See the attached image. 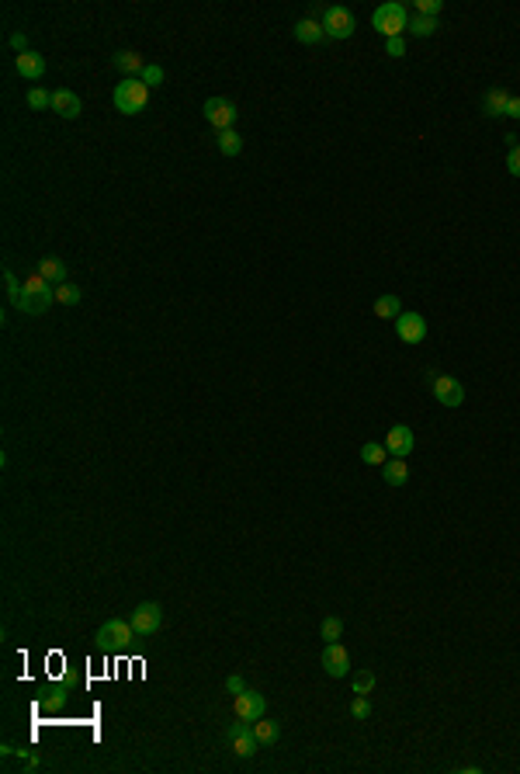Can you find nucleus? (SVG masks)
<instances>
[{
	"label": "nucleus",
	"instance_id": "1",
	"mask_svg": "<svg viewBox=\"0 0 520 774\" xmlns=\"http://www.w3.org/2000/svg\"><path fill=\"white\" fill-rule=\"evenodd\" d=\"M56 302V285L52 282H45L38 271L25 278V292H21V302L14 306V309H21L25 316H42V313H49V306Z\"/></svg>",
	"mask_w": 520,
	"mask_h": 774
},
{
	"label": "nucleus",
	"instance_id": "2",
	"mask_svg": "<svg viewBox=\"0 0 520 774\" xmlns=\"http://www.w3.org/2000/svg\"><path fill=\"white\" fill-rule=\"evenodd\" d=\"M371 28L382 35V38H402V32H409V11H406V4H399V0L382 4V7L371 14Z\"/></svg>",
	"mask_w": 520,
	"mask_h": 774
},
{
	"label": "nucleus",
	"instance_id": "3",
	"mask_svg": "<svg viewBox=\"0 0 520 774\" xmlns=\"http://www.w3.org/2000/svg\"><path fill=\"white\" fill-rule=\"evenodd\" d=\"M115 111H122V115H139L142 108H146V101H149V87L139 80V77H125L118 87H115Z\"/></svg>",
	"mask_w": 520,
	"mask_h": 774
},
{
	"label": "nucleus",
	"instance_id": "4",
	"mask_svg": "<svg viewBox=\"0 0 520 774\" xmlns=\"http://www.w3.org/2000/svg\"><path fill=\"white\" fill-rule=\"evenodd\" d=\"M132 636H135V629H132V621H122V618H108L104 625L98 629V649L101 653H125L132 646Z\"/></svg>",
	"mask_w": 520,
	"mask_h": 774
},
{
	"label": "nucleus",
	"instance_id": "5",
	"mask_svg": "<svg viewBox=\"0 0 520 774\" xmlns=\"http://www.w3.org/2000/svg\"><path fill=\"white\" fill-rule=\"evenodd\" d=\"M201 115H205V122L215 132H226L236 126L239 108H236V101H229V97H208V101L201 104Z\"/></svg>",
	"mask_w": 520,
	"mask_h": 774
},
{
	"label": "nucleus",
	"instance_id": "6",
	"mask_svg": "<svg viewBox=\"0 0 520 774\" xmlns=\"http://www.w3.org/2000/svg\"><path fill=\"white\" fill-rule=\"evenodd\" d=\"M323 28H326V38H337V42H344V38H351V35H354V28H358V18H354V11H351V7H344V4H333V7L326 11Z\"/></svg>",
	"mask_w": 520,
	"mask_h": 774
},
{
	"label": "nucleus",
	"instance_id": "7",
	"mask_svg": "<svg viewBox=\"0 0 520 774\" xmlns=\"http://www.w3.org/2000/svg\"><path fill=\"white\" fill-rule=\"evenodd\" d=\"M163 621H166V614L157 601H142L135 612H132V629H135V636H142V639H149V636H157L163 629Z\"/></svg>",
	"mask_w": 520,
	"mask_h": 774
},
{
	"label": "nucleus",
	"instance_id": "8",
	"mask_svg": "<svg viewBox=\"0 0 520 774\" xmlns=\"http://www.w3.org/2000/svg\"><path fill=\"white\" fill-rule=\"evenodd\" d=\"M430 392H434V399L441 403V407H448V410H455L465 403V386H461V379L455 375H430Z\"/></svg>",
	"mask_w": 520,
	"mask_h": 774
},
{
	"label": "nucleus",
	"instance_id": "9",
	"mask_svg": "<svg viewBox=\"0 0 520 774\" xmlns=\"http://www.w3.org/2000/svg\"><path fill=\"white\" fill-rule=\"evenodd\" d=\"M226 743H229V750L236 753V757H254L260 750V743H257V736H254V726L250 722H232L226 729Z\"/></svg>",
	"mask_w": 520,
	"mask_h": 774
},
{
	"label": "nucleus",
	"instance_id": "10",
	"mask_svg": "<svg viewBox=\"0 0 520 774\" xmlns=\"http://www.w3.org/2000/svg\"><path fill=\"white\" fill-rule=\"evenodd\" d=\"M395 337H399L402 344L417 348V344L426 341V320H423L420 313H413V309H402V316L395 320Z\"/></svg>",
	"mask_w": 520,
	"mask_h": 774
},
{
	"label": "nucleus",
	"instance_id": "11",
	"mask_svg": "<svg viewBox=\"0 0 520 774\" xmlns=\"http://www.w3.org/2000/svg\"><path fill=\"white\" fill-rule=\"evenodd\" d=\"M232 712H236V719H243V722H257L260 715H267V698L260 695V691H239V695H232Z\"/></svg>",
	"mask_w": 520,
	"mask_h": 774
},
{
	"label": "nucleus",
	"instance_id": "12",
	"mask_svg": "<svg viewBox=\"0 0 520 774\" xmlns=\"http://www.w3.org/2000/svg\"><path fill=\"white\" fill-rule=\"evenodd\" d=\"M323 670L329 678H347L351 674V653L344 649V643L323 646Z\"/></svg>",
	"mask_w": 520,
	"mask_h": 774
},
{
	"label": "nucleus",
	"instance_id": "13",
	"mask_svg": "<svg viewBox=\"0 0 520 774\" xmlns=\"http://www.w3.org/2000/svg\"><path fill=\"white\" fill-rule=\"evenodd\" d=\"M413 445H417V438H413L409 424H395L389 431V438H385V448H389L392 458H406V455L413 452Z\"/></svg>",
	"mask_w": 520,
	"mask_h": 774
},
{
	"label": "nucleus",
	"instance_id": "14",
	"mask_svg": "<svg viewBox=\"0 0 520 774\" xmlns=\"http://www.w3.org/2000/svg\"><path fill=\"white\" fill-rule=\"evenodd\" d=\"M52 111H56L60 118H69V122H73V118H80L84 101L73 94L69 87H56V91H52Z\"/></svg>",
	"mask_w": 520,
	"mask_h": 774
},
{
	"label": "nucleus",
	"instance_id": "15",
	"mask_svg": "<svg viewBox=\"0 0 520 774\" xmlns=\"http://www.w3.org/2000/svg\"><path fill=\"white\" fill-rule=\"evenodd\" d=\"M14 70L25 77V80H42L45 77V56H38L35 49H28V52H21V56H14Z\"/></svg>",
	"mask_w": 520,
	"mask_h": 774
},
{
	"label": "nucleus",
	"instance_id": "16",
	"mask_svg": "<svg viewBox=\"0 0 520 774\" xmlns=\"http://www.w3.org/2000/svg\"><path fill=\"white\" fill-rule=\"evenodd\" d=\"M292 35H295V42H302V45H320V42H326V28L320 21H312V18L295 21Z\"/></svg>",
	"mask_w": 520,
	"mask_h": 774
},
{
	"label": "nucleus",
	"instance_id": "17",
	"mask_svg": "<svg viewBox=\"0 0 520 774\" xmlns=\"http://www.w3.org/2000/svg\"><path fill=\"white\" fill-rule=\"evenodd\" d=\"M507 104H510V94H507L503 87H492V91H486V97H482V115H486V118H503V115H507Z\"/></svg>",
	"mask_w": 520,
	"mask_h": 774
},
{
	"label": "nucleus",
	"instance_id": "18",
	"mask_svg": "<svg viewBox=\"0 0 520 774\" xmlns=\"http://www.w3.org/2000/svg\"><path fill=\"white\" fill-rule=\"evenodd\" d=\"M38 275H42L45 282H52V285H66V282H69V267H66L60 258H42L38 260Z\"/></svg>",
	"mask_w": 520,
	"mask_h": 774
},
{
	"label": "nucleus",
	"instance_id": "19",
	"mask_svg": "<svg viewBox=\"0 0 520 774\" xmlns=\"http://www.w3.org/2000/svg\"><path fill=\"white\" fill-rule=\"evenodd\" d=\"M250 726H254V736H257L260 746H274V743L281 740V726H278L274 719H264V715H260L257 722H250Z\"/></svg>",
	"mask_w": 520,
	"mask_h": 774
},
{
	"label": "nucleus",
	"instance_id": "20",
	"mask_svg": "<svg viewBox=\"0 0 520 774\" xmlns=\"http://www.w3.org/2000/svg\"><path fill=\"white\" fill-rule=\"evenodd\" d=\"M215 146H219L222 157H239V153H243V136H239L236 129L215 132Z\"/></svg>",
	"mask_w": 520,
	"mask_h": 774
},
{
	"label": "nucleus",
	"instance_id": "21",
	"mask_svg": "<svg viewBox=\"0 0 520 774\" xmlns=\"http://www.w3.org/2000/svg\"><path fill=\"white\" fill-rule=\"evenodd\" d=\"M382 480L389 486H402L409 480V465H406V458H389L385 465H382Z\"/></svg>",
	"mask_w": 520,
	"mask_h": 774
},
{
	"label": "nucleus",
	"instance_id": "22",
	"mask_svg": "<svg viewBox=\"0 0 520 774\" xmlns=\"http://www.w3.org/2000/svg\"><path fill=\"white\" fill-rule=\"evenodd\" d=\"M375 316L378 320H399L402 316V299L399 295H378L375 299Z\"/></svg>",
	"mask_w": 520,
	"mask_h": 774
},
{
	"label": "nucleus",
	"instance_id": "23",
	"mask_svg": "<svg viewBox=\"0 0 520 774\" xmlns=\"http://www.w3.org/2000/svg\"><path fill=\"white\" fill-rule=\"evenodd\" d=\"M115 66H118V70H122L125 77H142V70H146V60H142L139 52H129V49H125V52H118V56H115Z\"/></svg>",
	"mask_w": 520,
	"mask_h": 774
},
{
	"label": "nucleus",
	"instance_id": "24",
	"mask_svg": "<svg viewBox=\"0 0 520 774\" xmlns=\"http://www.w3.org/2000/svg\"><path fill=\"white\" fill-rule=\"evenodd\" d=\"M361 462L364 465H385L389 462V448L385 445H378V441H368V445H361Z\"/></svg>",
	"mask_w": 520,
	"mask_h": 774
},
{
	"label": "nucleus",
	"instance_id": "25",
	"mask_svg": "<svg viewBox=\"0 0 520 774\" xmlns=\"http://www.w3.org/2000/svg\"><path fill=\"white\" fill-rule=\"evenodd\" d=\"M437 28H441V21H437V18L409 14V35H417V38H430V35H437Z\"/></svg>",
	"mask_w": 520,
	"mask_h": 774
},
{
	"label": "nucleus",
	"instance_id": "26",
	"mask_svg": "<svg viewBox=\"0 0 520 774\" xmlns=\"http://www.w3.org/2000/svg\"><path fill=\"white\" fill-rule=\"evenodd\" d=\"M320 636H323V643H340V636H344V618L326 614L323 621H320Z\"/></svg>",
	"mask_w": 520,
	"mask_h": 774
},
{
	"label": "nucleus",
	"instance_id": "27",
	"mask_svg": "<svg viewBox=\"0 0 520 774\" xmlns=\"http://www.w3.org/2000/svg\"><path fill=\"white\" fill-rule=\"evenodd\" d=\"M38 709H42V712H60V709H66V687H49V691L42 695Z\"/></svg>",
	"mask_w": 520,
	"mask_h": 774
},
{
	"label": "nucleus",
	"instance_id": "28",
	"mask_svg": "<svg viewBox=\"0 0 520 774\" xmlns=\"http://www.w3.org/2000/svg\"><path fill=\"white\" fill-rule=\"evenodd\" d=\"M4 292H7V302H11V306H18V302H21V292H25V285L18 282V275H14L11 267L4 271Z\"/></svg>",
	"mask_w": 520,
	"mask_h": 774
},
{
	"label": "nucleus",
	"instance_id": "29",
	"mask_svg": "<svg viewBox=\"0 0 520 774\" xmlns=\"http://www.w3.org/2000/svg\"><path fill=\"white\" fill-rule=\"evenodd\" d=\"M80 299H84L80 285H73V282H66V285H56V302H60V306H77Z\"/></svg>",
	"mask_w": 520,
	"mask_h": 774
},
{
	"label": "nucleus",
	"instance_id": "30",
	"mask_svg": "<svg viewBox=\"0 0 520 774\" xmlns=\"http://www.w3.org/2000/svg\"><path fill=\"white\" fill-rule=\"evenodd\" d=\"M146 87H160L163 80H166V70H163L160 63H146V70H142V77H139Z\"/></svg>",
	"mask_w": 520,
	"mask_h": 774
},
{
	"label": "nucleus",
	"instance_id": "31",
	"mask_svg": "<svg viewBox=\"0 0 520 774\" xmlns=\"http://www.w3.org/2000/svg\"><path fill=\"white\" fill-rule=\"evenodd\" d=\"M375 684H378V678H375L371 670H358V674H354V695H371Z\"/></svg>",
	"mask_w": 520,
	"mask_h": 774
},
{
	"label": "nucleus",
	"instance_id": "32",
	"mask_svg": "<svg viewBox=\"0 0 520 774\" xmlns=\"http://www.w3.org/2000/svg\"><path fill=\"white\" fill-rule=\"evenodd\" d=\"M28 108H35V111H42V108H52V94H49V91H42V87H32V91H28Z\"/></svg>",
	"mask_w": 520,
	"mask_h": 774
},
{
	"label": "nucleus",
	"instance_id": "33",
	"mask_svg": "<svg viewBox=\"0 0 520 774\" xmlns=\"http://www.w3.org/2000/svg\"><path fill=\"white\" fill-rule=\"evenodd\" d=\"M351 715L354 719H371V702H368V695H354V702H351Z\"/></svg>",
	"mask_w": 520,
	"mask_h": 774
},
{
	"label": "nucleus",
	"instance_id": "34",
	"mask_svg": "<svg viewBox=\"0 0 520 774\" xmlns=\"http://www.w3.org/2000/svg\"><path fill=\"white\" fill-rule=\"evenodd\" d=\"M441 11H444V0H417V14L423 18H441Z\"/></svg>",
	"mask_w": 520,
	"mask_h": 774
},
{
	"label": "nucleus",
	"instance_id": "35",
	"mask_svg": "<svg viewBox=\"0 0 520 774\" xmlns=\"http://www.w3.org/2000/svg\"><path fill=\"white\" fill-rule=\"evenodd\" d=\"M385 52H389L392 60L406 56V38H385Z\"/></svg>",
	"mask_w": 520,
	"mask_h": 774
},
{
	"label": "nucleus",
	"instance_id": "36",
	"mask_svg": "<svg viewBox=\"0 0 520 774\" xmlns=\"http://www.w3.org/2000/svg\"><path fill=\"white\" fill-rule=\"evenodd\" d=\"M7 42H11V49H14L18 56H21V52H28V35H25V32H14Z\"/></svg>",
	"mask_w": 520,
	"mask_h": 774
},
{
	"label": "nucleus",
	"instance_id": "37",
	"mask_svg": "<svg viewBox=\"0 0 520 774\" xmlns=\"http://www.w3.org/2000/svg\"><path fill=\"white\" fill-rule=\"evenodd\" d=\"M226 691H229V695H239V691H247V680L239 678V674H229V678H226Z\"/></svg>",
	"mask_w": 520,
	"mask_h": 774
},
{
	"label": "nucleus",
	"instance_id": "38",
	"mask_svg": "<svg viewBox=\"0 0 520 774\" xmlns=\"http://www.w3.org/2000/svg\"><path fill=\"white\" fill-rule=\"evenodd\" d=\"M507 170H510L514 177H520V146H517V150H510V153H507Z\"/></svg>",
	"mask_w": 520,
	"mask_h": 774
},
{
	"label": "nucleus",
	"instance_id": "39",
	"mask_svg": "<svg viewBox=\"0 0 520 774\" xmlns=\"http://www.w3.org/2000/svg\"><path fill=\"white\" fill-rule=\"evenodd\" d=\"M507 118H520V97L510 94V104H507Z\"/></svg>",
	"mask_w": 520,
	"mask_h": 774
},
{
	"label": "nucleus",
	"instance_id": "40",
	"mask_svg": "<svg viewBox=\"0 0 520 774\" xmlns=\"http://www.w3.org/2000/svg\"><path fill=\"white\" fill-rule=\"evenodd\" d=\"M503 139H507V150H517V146H520V139H517V136H514V132H507Z\"/></svg>",
	"mask_w": 520,
	"mask_h": 774
}]
</instances>
